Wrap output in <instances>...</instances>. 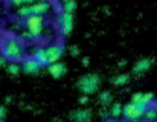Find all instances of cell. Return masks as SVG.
<instances>
[{"mask_svg": "<svg viewBox=\"0 0 157 122\" xmlns=\"http://www.w3.org/2000/svg\"><path fill=\"white\" fill-rule=\"evenodd\" d=\"M2 55L9 61H21L25 58V46L14 37H6L2 41Z\"/></svg>", "mask_w": 157, "mask_h": 122, "instance_id": "cell-1", "label": "cell"}, {"mask_svg": "<svg viewBox=\"0 0 157 122\" xmlns=\"http://www.w3.org/2000/svg\"><path fill=\"white\" fill-rule=\"evenodd\" d=\"M51 11V3L48 0H37L31 5H23L18 8L17 11V17L25 20L32 14H38V15H48Z\"/></svg>", "mask_w": 157, "mask_h": 122, "instance_id": "cell-2", "label": "cell"}, {"mask_svg": "<svg viewBox=\"0 0 157 122\" xmlns=\"http://www.w3.org/2000/svg\"><path fill=\"white\" fill-rule=\"evenodd\" d=\"M25 26H26V29L35 37V40L41 38V35L44 34V29H46L44 15H38V14L29 15L28 18H25Z\"/></svg>", "mask_w": 157, "mask_h": 122, "instance_id": "cell-3", "label": "cell"}, {"mask_svg": "<svg viewBox=\"0 0 157 122\" xmlns=\"http://www.w3.org/2000/svg\"><path fill=\"white\" fill-rule=\"evenodd\" d=\"M150 105H144V104H137V102H128L127 105H124L122 109V118L127 121H139L145 116L147 110Z\"/></svg>", "mask_w": 157, "mask_h": 122, "instance_id": "cell-4", "label": "cell"}, {"mask_svg": "<svg viewBox=\"0 0 157 122\" xmlns=\"http://www.w3.org/2000/svg\"><path fill=\"white\" fill-rule=\"evenodd\" d=\"M99 82H101V79L96 73H89V75H84L82 78H79L78 89L84 95H93V93H96V90L99 87Z\"/></svg>", "mask_w": 157, "mask_h": 122, "instance_id": "cell-5", "label": "cell"}, {"mask_svg": "<svg viewBox=\"0 0 157 122\" xmlns=\"http://www.w3.org/2000/svg\"><path fill=\"white\" fill-rule=\"evenodd\" d=\"M73 25H75V18H73V12H67L63 11L59 14L58 18V26H59V32L63 37H69L73 31Z\"/></svg>", "mask_w": 157, "mask_h": 122, "instance_id": "cell-6", "label": "cell"}, {"mask_svg": "<svg viewBox=\"0 0 157 122\" xmlns=\"http://www.w3.org/2000/svg\"><path fill=\"white\" fill-rule=\"evenodd\" d=\"M64 52H66V48H64L63 44L55 43V44L48 46V48H46V54H48L49 64H51V63H55V61H59L61 60V57L64 55Z\"/></svg>", "mask_w": 157, "mask_h": 122, "instance_id": "cell-7", "label": "cell"}, {"mask_svg": "<svg viewBox=\"0 0 157 122\" xmlns=\"http://www.w3.org/2000/svg\"><path fill=\"white\" fill-rule=\"evenodd\" d=\"M21 70L26 75H37L41 70V66L38 64V61L35 60L34 57L31 58H23L21 60Z\"/></svg>", "mask_w": 157, "mask_h": 122, "instance_id": "cell-8", "label": "cell"}, {"mask_svg": "<svg viewBox=\"0 0 157 122\" xmlns=\"http://www.w3.org/2000/svg\"><path fill=\"white\" fill-rule=\"evenodd\" d=\"M48 70H49V73H51L52 78H61V76L66 75L67 67H66L64 63H61V61H55V63H51V64L48 66Z\"/></svg>", "mask_w": 157, "mask_h": 122, "instance_id": "cell-9", "label": "cell"}, {"mask_svg": "<svg viewBox=\"0 0 157 122\" xmlns=\"http://www.w3.org/2000/svg\"><path fill=\"white\" fill-rule=\"evenodd\" d=\"M32 57L38 61V64L41 67L44 66H49V60H48V54H46V48H41V46H37L34 51H32Z\"/></svg>", "mask_w": 157, "mask_h": 122, "instance_id": "cell-10", "label": "cell"}, {"mask_svg": "<svg viewBox=\"0 0 157 122\" xmlns=\"http://www.w3.org/2000/svg\"><path fill=\"white\" fill-rule=\"evenodd\" d=\"M131 101L137 104H144V105H151L154 102V95L153 93H134Z\"/></svg>", "mask_w": 157, "mask_h": 122, "instance_id": "cell-11", "label": "cell"}, {"mask_svg": "<svg viewBox=\"0 0 157 122\" xmlns=\"http://www.w3.org/2000/svg\"><path fill=\"white\" fill-rule=\"evenodd\" d=\"M151 64H153V61L150 60V58H142V60L136 61V64H134L133 70H134V73L140 75V73L147 72V70H148V69L151 67Z\"/></svg>", "mask_w": 157, "mask_h": 122, "instance_id": "cell-12", "label": "cell"}, {"mask_svg": "<svg viewBox=\"0 0 157 122\" xmlns=\"http://www.w3.org/2000/svg\"><path fill=\"white\" fill-rule=\"evenodd\" d=\"M72 118L78 122H87L92 119V113H90V110H78V112L72 113Z\"/></svg>", "mask_w": 157, "mask_h": 122, "instance_id": "cell-13", "label": "cell"}, {"mask_svg": "<svg viewBox=\"0 0 157 122\" xmlns=\"http://www.w3.org/2000/svg\"><path fill=\"white\" fill-rule=\"evenodd\" d=\"M20 72H21V64H18L17 61H11V64H8V73L9 75L18 76Z\"/></svg>", "mask_w": 157, "mask_h": 122, "instance_id": "cell-14", "label": "cell"}, {"mask_svg": "<svg viewBox=\"0 0 157 122\" xmlns=\"http://www.w3.org/2000/svg\"><path fill=\"white\" fill-rule=\"evenodd\" d=\"M122 105L121 104H113L111 105V109H110V118H113V119H117V118H121L122 116Z\"/></svg>", "mask_w": 157, "mask_h": 122, "instance_id": "cell-15", "label": "cell"}, {"mask_svg": "<svg viewBox=\"0 0 157 122\" xmlns=\"http://www.w3.org/2000/svg\"><path fill=\"white\" fill-rule=\"evenodd\" d=\"M147 121H157V107H153V104L148 107L145 116H144Z\"/></svg>", "mask_w": 157, "mask_h": 122, "instance_id": "cell-16", "label": "cell"}, {"mask_svg": "<svg viewBox=\"0 0 157 122\" xmlns=\"http://www.w3.org/2000/svg\"><path fill=\"white\" fill-rule=\"evenodd\" d=\"M128 81H130V76H128L127 73H121V75L114 76V79H113L114 86H125Z\"/></svg>", "mask_w": 157, "mask_h": 122, "instance_id": "cell-17", "label": "cell"}, {"mask_svg": "<svg viewBox=\"0 0 157 122\" xmlns=\"http://www.w3.org/2000/svg\"><path fill=\"white\" fill-rule=\"evenodd\" d=\"M61 2H63V11L75 12V9H76V2L75 0H61Z\"/></svg>", "mask_w": 157, "mask_h": 122, "instance_id": "cell-18", "label": "cell"}, {"mask_svg": "<svg viewBox=\"0 0 157 122\" xmlns=\"http://www.w3.org/2000/svg\"><path fill=\"white\" fill-rule=\"evenodd\" d=\"M111 99H113V96H111V93H110V92H102V93L99 95V102H101L102 105H108V104H111Z\"/></svg>", "mask_w": 157, "mask_h": 122, "instance_id": "cell-19", "label": "cell"}, {"mask_svg": "<svg viewBox=\"0 0 157 122\" xmlns=\"http://www.w3.org/2000/svg\"><path fill=\"white\" fill-rule=\"evenodd\" d=\"M34 2H37V0H9V5L11 6H23V5H31V3H34Z\"/></svg>", "mask_w": 157, "mask_h": 122, "instance_id": "cell-20", "label": "cell"}, {"mask_svg": "<svg viewBox=\"0 0 157 122\" xmlns=\"http://www.w3.org/2000/svg\"><path fill=\"white\" fill-rule=\"evenodd\" d=\"M20 37H21V40H26V41H35V37L26 29V31H23L21 34H20Z\"/></svg>", "mask_w": 157, "mask_h": 122, "instance_id": "cell-21", "label": "cell"}, {"mask_svg": "<svg viewBox=\"0 0 157 122\" xmlns=\"http://www.w3.org/2000/svg\"><path fill=\"white\" fill-rule=\"evenodd\" d=\"M69 49H70V54H72V55H78V54H79V49L75 48V46H72V48H69Z\"/></svg>", "mask_w": 157, "mask_h": 122, "instance_id": "cell-22", "label": "cell"}, {"mask_svg": "<svg viewBox=\"0 0 157 122\" xmlns=\"http://www.w3.org/2000/svg\"><path fill=\"white\" fill-rule=\"evenodd\" d=\"M5 116H6V109L0 105V121H2V119H3Z\"/></svg>", "mask_w": 157, "mask_h": 122, "instance_id": "cell-23", "label": "cell"}, {"mask_svg": "<svg viewBox=\"0 0 157 122\" xmlns=\"http://www.w3.org/2000/svg\"><path fill=\"white\" fill-rule=\"evenodd\" d=\"M87 101H89V98H87V95H84V96H82V98L79 99V102H81V104H86Z\"/></svg>", "mask_w": 157, "mask_h": 122, "instance_id": "cell-24", "label": "cell"}, {"mask_svg": "<svg viewBox=\"0 0 157 122\" xmlns=\"http://www.w3.org/2000/svg\"><path fill=\"white\" fill-rule=\"evenodd\" d=\"M5 61H6V58H5L3 55H0V67H3V66H5Z\"/></svg>", "mask_w": 157, "mask_h": 122, "instance_id": "cell-25", "label": "cell"}]
</instances>
